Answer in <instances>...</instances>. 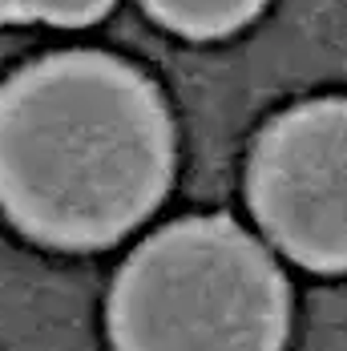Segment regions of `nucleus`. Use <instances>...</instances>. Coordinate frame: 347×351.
<instances>
[{"mask_svg":"<svg viewBox=\"0 0 347 351\" xmlns=\"http://www.w3.org/2000/svg\"><path fill=\"white\" fill-rule=\"evenodd\" d=\"M174 113L130 61L69 49L0 85V214L40 246L101 250L170 194Z\"/></svg>","mask_w":347,"mask_h":351,"instance_id":"nucleus-1","label":"nucleus"},{"mask_svg":"<svg viewBox=\"0 0 347 351\" xmlns=\"http://www.w3.org/2000/svg\"><path fill=\"white\" fill-rule=\"evenodd\" d=\"M105 331L113 351H283L291 287L235 218L190 214L121 263Z\"/></svg>","mask_w":347,"mask_h":351,"instance_id":"nucleus-2","label":"nucleus"},{"mask_svg":"<svg viewBox=\"0 0 347 351\" xmlns=\"http://www.w3.org/2000/svg\"><path fill=\"white\" fill-rule=\"evenodd\" d=\"M246 202L291 263L347 275V97H315L267 121L246 162Z\"/></svg>","mask_w":347,"mask_h":351,"instance_id":"nucleus-3","label":"nucleus"},{"mask_svg":"<svg viewBox=\"0 0 347 351\" xmlns=\"http://www.w3.org/2000/svg\"><path fill=\"white\" fill-rule=\"evenodd\" d=\"M141 8L178 36L218 40L246 29L267 8V0H141Z\"/></svg>","mask_w":347,"mask_h":351,"instance_id":"nucleus-4","label":"nucleus"},{"mask_svg":"<svg viewBox=\"0 0 347 351\" xmlns=\"http://www.w3.org/2000/svg\"><path fill=\"white\" fill-rule=\"evenodd\" d=\"M117 0H16L12 21H40L57 29H81L101 21Z\"/></svg>","mask_w":347,"mask_h":351,"instance_id":"nucleus-5","label":"nucleus"},{"mask_svg":"<svg viewBox=\"0 0 347 351\" xmlns=\"http://www.w3.org/2000/svg\"><path fill=\"white\" fill-rule=\"evenodd\" d=\"M12 12H16V0H0V21H12Z\"/></svg>","mask_w":347,"mask_h":351,"instance_id":"nucleus-6","label":"nucleus"}]
</instances>
